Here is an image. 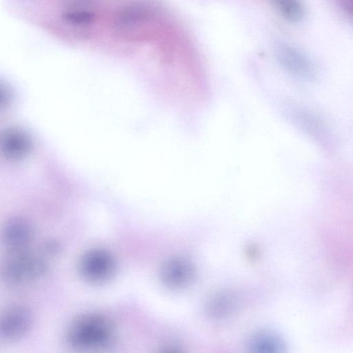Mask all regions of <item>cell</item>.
<instances>
[{
    "mask_svg": "<svg viewBox=\"0 0 353 353\" xmlns=\"http://www.w3.org/2000/svg\"><path fill=\"white\" fill-rule=\"evenodd\" d=\"M113 336L114 328L110 321L102 315L92 314L74 321L67 335L71 345L83 349L105 346Z\"/></svg>",
    "mask_w": 353,
    "mask_h": 353,
    "instance_id": "1",
    "label": "cell"
},
{
    "mask_svg": "<svg viewBox=\"0 0 353 353\" xmlns=\"http://www.w3.org/2000/svg\"><path fill=\"white\" fill-rule=\"evenodd\" d=\"M283 17L291 22L299 21L303 16L300 0H272Z\"/></svg>",
    "mask_w": 353,
    "mask_h": 353,
    "instance_id": "11",
    "label": "cell"
},
{
    "mask_svg": "<svg viewBox=\"0 0 353 353\" xmlns=\"http://www.w3.org/2000/svg\"><path fill=\"white\" fill-rule=\"evenodd\" d=\"M249 347L254 352H280L284 348V344L280 336L276 334L269 331H262L251 337Z\"/></svg>",
    "mask_w": 353,
    "mask_h": 353,
    "instance_id": "9",
    "label": "cell"
},
{
    "mask_svg": "<svg viewBox=\"0 0 353 353\" xmlns=\"http://www.w3.org/2000/svg\"><path fill=\"white\" fill-rule=\"evenodd\" d=\"M28 148V137L21 130L8 129L0 134V150L8 157H21L27 152Z\"/></svg>",
    "mask_w": 353,
    "mask_h": 353,
    "instance_id": "8",
    "label": "cell"
},
{
    "mask_svg": "<svg viewBox=\"0 0 353 353\" xmlns=\"http://www.w3.org/2000/svg\"><path fill=\"white\" fill-rule=\"evenodd\" d=\"M32 315L23 305H12L0 311V338L14 341L23 336L31 327Z\"/></svg>",
    "mask_w": 353,
    "mask_h": 353,
    "instance_id": "3",
    "label": "cell"
},
{
    "mask_svg": "<svg viewBox=\"0 0 353 353\" xmlns=\"http://www.w3.org/2000/svg\"><path fill=\"white\" fill-rule=\"evenodd\" d=\"M276 54L281 65L290 72L303 78L313 75V66L309 59L300 50L287 43L279 44Z\"/></svg>",
    "mask_w": 353,
    "mask_h": 353,
    "instance_id": "6",
    "label": "cell"
},
{
    "mask_svg": "<svg viewBox=\"0 0 353 353\" xmlns=\"http://www.w3.org/2000/svg\"><path fill=\"white\" fill-rule=\"evenodd\" d=\"M64 17L70 23L80 25L92 22L94 15L92 10L69 9Z\"/></svg>",
    "mask_w": 353,
    "mask_h": 353,
    "instance_id": "12",
    "label": "cell"
},
{
    "mask_svg": "<svg viewBox=\"0 0 353 353\" xmlns=\"http://www.w3.org/2000/svg\"><path fill=\"white\" fill-rule=\"evenodd\" d=\"M149 14L148 8L143 5H130L125 7L120 13L119 23L123 28L133 27L146 20Z\"/></svg>",
    "mask_w": 353,
    "mask_h": 353,
    "instance_id": "10",
    "label": "cell"
},
{
    "mask_svg": "<svg viewBox=\"0 0 353 353\" xmlns=\"http://www.w3.org/2000/svg\"><path fill=\"white\" fill-rule=\"evenodd\" d=\"M114 270L112 256L106 251L94 249L87 252L80 261V270L89 281L101 282L110 278Z\"/></svg>",
    "mask_w": 353,
    "mask_h": 353,
    "instance_id": "4",
    "label": "cell"
},
{
    "mask_svg": "<svg viewBox=\"0 0 353 353\" xmlns=\"http://www.w3.org/2000/svg\"><path fill=\"white\" fill-rule=\"evenodd\" d=\"M194 275L193 265L187 259L174 258L166 261L161 270L164 283L171 288H179L188 285Z\"/></svg>",
    "mask_w": 353,
    "mask_h": 353,
    "instance_id": "7",
    "label": "cell"
},
{
    "mask_svg": "<svg viewBox=\"0 0 353 353\" xmlns=\"http://www.w3.org/2000/svg\"><path fill=\"white\" fill-rule=\"evenodd\" d=\"M46 269L41 256L23 248L10 251L0 265V276L6 283L18 285L40 277Z\"/></svg>",
    "mask_w": 353,
    "mask_h": 353,
    "instance_id": "2",
    "label": "cell"
},
{
    "mask_svg": "<svg viewBox=\"0 0 353 353\" xmlns=\"http://www.w3.org/2000/svg\"><path fill=\"white\" fill-rule=\"evenodd\" d=\"M10 92L8 90L0 83V108H3L9 102Z\"/></svg>",
    "mask_w": 353,
    "mask_h": 353,
    "instance_id": "13",
    "label": "cell"
},
{
    "mask_svg": "<svg viewBox=\"0 0 353 353\" xmlns=\"http://www.w3.org/2000/svg\"><path fill=\"white\" fill-rule=\"evenodd\" d=\"M33 234L29 221L23 217H14L6 222L1 232V241L10 251L26 248Z\"/></svg>",
    "mask_w": 353,
    "mask_h": 353,
    "instance_id": "5",
    "label": "cell"
}]
</instances>
